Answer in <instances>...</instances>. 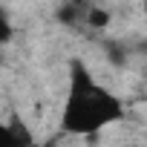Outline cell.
I'll use <instances>...</instances> for the list:
<instances>
[{"label": "cell", "mask_w": 147, "mask_h": 147, "mask_svg": "<svg viewBox=\"0 0 147 147\" xmlns=\"http://www.w3.org/2000/svg\"><path fill=\"white\" fill-rule=\"evenodd\" d=\"M87 9L78 6V3H66V6H58V20L61 23H78V18L84 15Z\"/></svg>", "instance_id": "277c9868"}, {"label": "cell", "mask_w": 147, "mask_h": 147, "mask_svg": "<svg viewBox=\"0 0 147 147\" xmlns=\"http://www.w3.org/2000/svg\"><path fill=\"white\" fill-rule=\"evenodd\" d=\"M124 118V101L95 81L84 61L69 63V90L61 113V130L69 136H95Z\"/></svg>", "instance_id": "6da1fadb"}, {"label": "cell", "mask_w": 147, "mask_h": 147, "mask_svg": "<svg viewBox=\"0 0 147 147\" xmlns=\"http://www.w3.org/2000/svg\"><path fill=\"white\" fill-rule=\"evenodd\" d=\"M12 38H15V26H12V20H9L6 9L0 6V43H9Z\"/></svg>", "instance_id": "5b68a950"}, {"label": "cell", "mask_w": 147, "mask_h": 147, "mask_svg": "<svg viewBox=\"0 0 147 147\" xmlns=\"http://www.w3.org/2000/svg\"><path fill=\"white\" fill-rule=\"evenodd\" d=\"M26 144H29V136L18 124L0 121V147H26Z\"/></svg>", "instance_id": "7a4b0ae2"}, {"label": "cell", "mask_w": 147, "mask_h": 147, "mask_svg": "<svg viewBox=\"0 0 147 147\" xmlns=\"http://www.w3.org/2000/svg\"><path fill=\"white\" fill-rule=\"evenodd\" d=\"M84 20H87L92 29H104V26H110V12H107V9H101V6H87Z\"/></svg>", "instance_id": "3957f363"}]
</instances>
